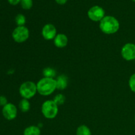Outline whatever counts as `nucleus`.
<instances>
[{"instance_id":"12","label":"nucleus","mask_w":135,"mask_h":135,"mask_svg":"<svg viewBox=\"0 0 135 135\" xmlns=\"http://www.w3.org/2000/svg\"><path fill=\"white\" fill-rule=\"evenodd\" d=\"M41 130L39 127L30 125L24 130L23 135H40Z\"/></svg>"},{"instance_id":"15","label":"nucleus","mask_w":135,"mask_h":135,"mask_svg":"<svg viewBox=\"0 0 135 135\" xmlns=\"http://www.w3.org/2000/svg\"><path fill=\"white\" fill-rule=\"evenodd\" d=\"M76 135H92V133L88 126L85 125H81L76 129Z\"/></svg>"},{"instance_id":"4","label":"nucleus","mask_w":135,"mask_h":135,"mask_svg":"<svg viewBox=\"0 0 135 135\" xmlns=\"http://www.w3.org/2000/svg\"><path fill=\"white\" fill-rule=\"evenodd\" d=\"M37 92L36 84L32 81L24 82L19 87V94L22 98L30 100L36 94Z\"/></svg>"},{"instance_id":"3","label":"nucleus","mask_w":135,"mask_h":135,"mask_svg":"<svg viewBox=\"0 0 135 135\" xmlns=\"http://www.w3.org/2000/svg\"><path fill=\"white\" fill-rule=\"evenodd\" d=\"M58 105L54 100H46L42 104L41 107V112L45 118L47 119H53L57 117L59 112Z\"/></svg>"},{"instance_id":"20","label":"nucleus","mask_w":135,"mask_h":135,"mask_svg":"<svg viewBox=\"0 0 135 135\" xmlns=\"http://www.w3.org/2000/svg\"><path fill=\"white\" fill-rule=\"evenodd\" d=\"M7 99L5 96H0V106L3 107L7 104Z\"/></svg>"},{"instance_id":"1","label":"nucleus","mask_w":135,"mask_h":135,"mask_svg":"<svg viewBox=\"0 0 135 135\" xmlns=\"http://www.w3.org/2000/svg\"><path fill=\"white\" fill-rule=\"evenodd\" d=\"M99 28L103 33L105 34H113L118 32L120 23L115 17L107 15L100 22Z\"/></svg>"},{"instance_id":"10","label":"nucleus","mask_w":135,"mask_h":135,"mask_svg":"<svg viewBox=\"0 0 135 135\" xmlns=\"http://www.w3.org/2000/svg\"><path fill=\"white\" fill-rule=\"evenodd\" d=\"M69 39L67 35L63 33H59L54 39V44L57 48H64L68 44Z\"/></svg>"},{"instance_id":"22","label":"nucleus","mask_w":135,"mask_h":135,"mask_svg":"<svg viewBox=\"0 0 135 135\" xmlns=\"http://www.w3.org/2000/svg\"><path fill=\"white\" fill-rule=\"evenodd\" d=\"M55 1L59 5H64L67 2L68 0H55Z\"/></svg>"},{"instance_id":"18","label":"nucleus","mask_w":135,"mask_h":135,"mask_svg":"<svg viewBox=\"0 0 135 135\" xmlns=\"http://www.w3.org/2000/svg\"><path fill=\"white\" fill-rule=\"evenodd\" d=\"M20 3L22 9L25 10H29L32 7L33 1L32 0H21Z\"/></svg>"},{"instance_id":"6","label":"nucleus","mask_w":135,"mask_h":135,"mask_svg":"<svg viewBox=\"0 0 135 135\" xmlns=\"http://www.w3.org/2000/svg\"><path fill=\"white\" fill-rule=\"evenodd\" d=\"M105 10L99 5H94L88 11V17L94 22H100L105 17Z\"/></svg>"},{"instance_id":"13","label":"nucleus","mask_w":135,"mask_h":135,"mask_svg":"<svg viewBox=\"0 0 135 135\" xmlns=\"http://www.w3.org/2000/svg\"><path fill=\"white\" fill-rule=\"evenodd\" d=\"M18 108H19L20 110L23 113L28 112L30 109V103L29 100L27 99L22 98L20 101L19 104H18Z\"/></svg>"},{"instance_id":"2","label":"nucleus","mask_w":135,"mask_h":135,"mask_svg":"<svg viewBox=\"0 0 135 135\" xmlns=\"http://www.w3.org/2000/svg\"><path fill=\"white\" fill-rule=\"evenodd\" d=\"M37 91L40 95L48 96L52 94L57 90L55 79L43 77L36 83Z\"/></svg>"},{"instance_id":"7","label":"nucleus","mask_w":135,"mask_h":135,"mask_svg":"<svg viewBox=\"0 0 135 135\" xmlns=\"http://www.w3.org/2000/svg\"><path fill=\"white\" fill-rule=\"evenodd\" d=\"M121 55L127 61L135 60V44L129 42L123 45L121 47Z\"/></svg>"},{"instance_id":"21","label":"nucleus","mask_w":135,"mask_h":135,"mask_svg":"<svg viewBox=\"0 0 135 135\" xmlns=\"http://www.w3.org/2000/svg\"><path fill=\"white\" fill-rule=\"evenodd\" d=\"M8 2L12 5H17L19 3H21V0H7Z\"/></svg>"},{"instance_id":"9","label":"nucleus","mask_w":135,"mask_h":135,"mask_svg":"<svg viewBox=\"0 0 135 135\" xmlns=\"http://www.w3.org/2000/svg\"><path fill=\"white\" fill-rule=\"evenodd\" d=\"M57 33V29L53 24L47 23L43 26L42 29V37L46 40H51L55 38Z\"/></svg>"},{"instance_id":"19","label":"nucleus","mask_w":135,"mask_h":135,"mask_svg":"<svg viewBox=\"0 0 135 135\" xmlns=\"http://www.w3.org/2000/svg\"><path fill=\"white\" fill-rule=\"evenodd\" d=\"M129 86L131 90L135 93V73H133L129 77Z\"/></svg>"},{"instance_id":"5","label":"nucleus","mask_w":135,"mask_h":135,"mask_svg":"<svg viewBox=\"0 0 135 135\" xmlns=\"http://www.w3.org/2000/svg\"><path fill=\"white\" fill-rule=\"evenodd\" d=\"M30 32L28 28L25 26H17L12 32V38L13 40L18 44L24 43L29 38Z\"/></svg>"},{"instance_id":"14","label":"nucleus","mask_w":135,"mask_h":135,"mask_svg":"<svg viewBox=\"0 0 135 135\" xmlns=\"http://www.w3.org/2000/svg\"><path fill=\"white\" fill-rule=\"evenodd\" d=\"M56 71L54 68L50 67H46L43 69L42 74H43L44 77L46 78H51V79H55L56 76Z\"/></svg>"},{"instance_id":"11","label":"nucleus","mask_w":135,"mask_h":135,"mask_svg":"<svg viewBox=\"0 0 135 135\" xmlns=\"http://www.w3.org/2000/svg\"><path fill=\"white\" fill-rule=\"evenodd\" d=\"M56 81L57 90H64L68 86L69 79L65 75H59L55 79Z\"/></svg>"},{"instance_id":"24","label":"nucleus","mask_w":135,"mask_h":135,"mask_svg":"<svg viewBox=\"0 0 135 135\" xmlns=\"http://www.w3.org/2000/svg\"><path fill=\"white\" fill-rule=\"evenodd\" d=\"M134 122H135V115H134Z\"/></svg>"},{"instance_id":"23","label":"nucleus","mask_w":135,"mask_h":135,"mask_svg":"<svg viewBox=\"0 0 135 135\" xmlns=\"http://www.w3.org/2000/svg\"><path fill=\"white\" fill-rule=\"evenodd\" d=\"M131 1H133V2H134V3H135V0H131Z\"/></svg>"},{"instance_id":"17","label":"nucleus","mask_w":135,"mask_h":135,"mask_svg":"<svg viewBox=\"0 0 135 135\" xmlns=\"http://www.w3.org/2000/svg\"><path fill=\"white\" fill-rule=\"evenodd\" d=\"M15 21L16 24H17V26H25L26 24V17L24 15L22 14H18L15 17Z\"/></svg>"},{"instance_id":"8","label":"nucleus","mask_w":135,"mask_h":135,"mask_svg":"<svg viewBox=\"0 0 135 135\" xmlns=\"http://www.w3.org/2000/svg\"><path fill=\"white\" fill-rule=\"evenodd\" d=\"M17 108L12 103H7L2 108V115L5 119L12 121L17 116Z\"/></svg>"},{"instance_id":"16","label":"nucleus","mask_w":135,"mask_h":135,"mask_svg":"<svg viewBox=\"0 0 135 135\" xmlns=\"http://www.w3.org/2000/svg\"><path fill=\"white\" fill-rule=\"evenodd\" d=\"M65 96L63 94H56L54 96V99H53L54 102H55L58 106L63 105V104H65Z\"/></svg>"}]
</instances>
